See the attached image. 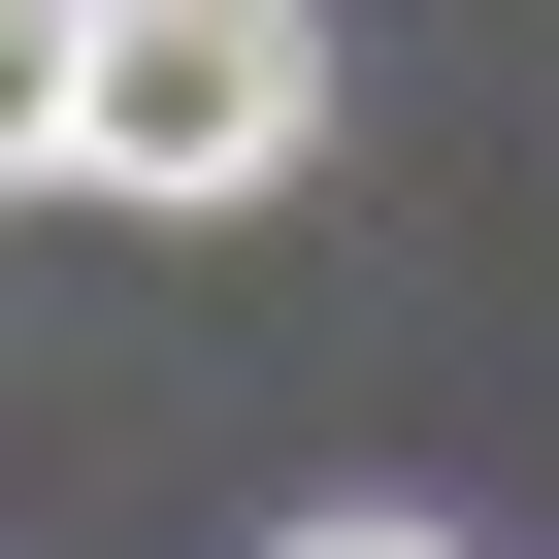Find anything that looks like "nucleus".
Instances as JSON below:
<instances>
[{
  "label": "nucleus",
  "instance_id": "7ed1b4c3",
  "mask_svg": "<svg viewBox=\"0 0 559 559\" xmlns=\"http://www.w3.org/2000/svg\"><path fill=\"white\" fill-rule=\"evenodd\" d=\"M263 559H461V526H395V493H330V526H263Z\"/></svg>",
  "mask_w": 559,
  "mask_h": 559
},
{
  "label": "nucleus",
  "instance_id": "f257e3e1",
  "mask_svg": "<svg viewBox=\"0 0 559 559\" xmlns=\"http://www.w3.org/2000/svg\"><path fill=\"white\" fill-rule=\"evenodd\" d=\"M297 165H330V34H297V0H99L67 198H165V230H230V198H297Z\"/></svg>",
  "mask_w": 559,
  "mask_h": 559
},
{
  "label": "nucleus",
  "instance_id": "f03ea898",
  "mask_svg": "<svg viewBox=\"0 0 559 559\" xmlns=\"http://www.w3.org/2000/svg\"><path fill=\"white\" fill-rule=\"evenodd\" d=\"M67 99H99V0H0V198H67Z\"/></svg>",
  "mask_w": 559,
  "mask_h": 559
}]
</instances>
